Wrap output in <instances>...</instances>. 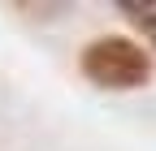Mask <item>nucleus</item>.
Instances as JSON below:
<instances>
[{"label": "nucleus", "instance_id": "1", "mask_svg": "<svg viewBox=\"0 0 156 151\" xmlns=\"http://www.w3.org/2000/svg\"><path fill=\"white\" fill-rule=\"evenodd\" d=\"M78 73L100 86V91H143L152 86V52L130 39V35H100V39L83 43L78 52Z\"/></svg>", "mask_w": 156, "mask_h": 151}, {"label": "nucleus", "instance_id": "2", "mask_svg": "<svg viewBox=\"0 0 156 151\" xmlns=\"http://www.w3.org/2000/svg\"><path fill=\"white\" fill-rule=\"evenodd\" d=\"M117 13L130 17V26L147 39V52H156V5H147V0H117Z\"/></svg>", "mask_w": 156, "mask_h": 151}, {"label": "nucleus", "instance_id": "3", "mask_svg": "<svg viewBox=\"0 0 156 151\" xmlns=\"http://www.w3.org/2000/svg\"><path fill=\"white\" fill-rule=\"evenodd\" d=\"M13 13H26V17H35V22H48V17H65L69 13V5H61V0H56V5H26V0H17L13 5Z\"/></svg>", "mask_w": 156, "mask_h": 151}]
</instances>
